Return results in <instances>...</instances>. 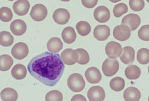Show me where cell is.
<instances>
[{"label": "cell", "instance_id": "24", "mask_svg": "<svg viewBox=\"0 0 149 101\" xmlns=\"http://www.w3.org/2000/svg\"><path fill=\"white\" fill-rule=\"evenodd\" d=\"M13 64V59L8 55L0 56V71H7L9 70Z\"/></svg>", "mask_w": 149, "mask_h": 101}, {"label": "cell", "instance_id": "20", "mask_svg": "<svg viewBox=\"0 0 149 101\" xmlns=\"http://www.w3.org/2000/svg\"><path fill=\"white\" fill-rule=\"evenodd\" d=\"M61 37L65 43L72 44L77 39V34L74 29L70 27L65 28L61 33Z\"/></svg>", "mask_w": 149, "mask_h": 101}, {"label": "cell", "instance_id": "7", "mask_svg": "<svg viewBox=\"0 0 149 101\" xmlns=\"http://www.w3.org/2000/svg\"><path fill=\"white\" fill-rule=\"evenodd\" d=\"M113 36L115 39L120 41L128 40L131 36V30L125 25H120L116 26L113 31Z\"/></svg>", "mask_w": 149, "mask_h": 101}, {"label": "cell", "instance_id": "17", "mask_svg": "<svg viewBox=\"0 0 149 101\" xmlns=\"http://www.w3.org/2000/svg\"><path fill=\"white\" fill-rule=\"evenodd\" d=\"M135 59V50L130 46H126L123 48V53L120 57L123 64L129 65L134 62Z\"/></svg>", "mask_w": 149, "mask_h": 101}, {"label": "cell", "instance_id": "38", "mask_svg": "<svg viewBox=\"0 0 149 101\" xmlns=\"http://www.w3.org/2000/svg\"><path fill=\"white\" fill-rule=\"evenodd\" d=\"M60 1H63V2H68V1H70V0H60Z\"/></svg>", "mask_w": 149, "mask_h": 101}, {"label": "cell", "instance_id": "39", "mask_svg": "<svg viewBox=\"0 0 149 101\" xmlns=\"http://www.w3.org/2000/svg\"><path fill=\"white\" fill-rule=\"evenodd\" d=\"M8 1H14V0H8Z\"/></svg>", "mask_w": 149, "mask_h": 101}, {"label": "cell", "instance_id": "6", "mask_svg": "<svg viewBox=\"0 0 149 101\" xmlns=\"http://www.w3.org/2000/svg\"><path fill=\"white\" fill-rule=\"evenodd\" d=\"M29 53V48L26 44L23 42L17 43L11 49V55L15 59L22 60L25 58Z\"/></svg>", "mask_w": 149, "mask_h": 101}, {"label": "cell", "instance_id": "30", "mask_svg": "<svg viewBox=\"0 0 149 101\" xmlns=\"http://www.w3.org/2000/svg\"><path fill=\"white\" fill-rule=\"evenodd\" d=\"M128 11V6L124 3H119L115 6L113 13L116 18H120L123 15L125 14Z\"/></svg>", "mask_w": 149, "mask_h": 101}, {"label": "cell", "instance_id": "16", "mask_svg": "<svg viewBox=\"0 0 149 101\" xmlns=\"http://www.w3.org/2000/svg\"><path fill=\"white\" fill-rule=\"evenodd\" d=\"M27 25L23 20L16 19L11 22L10 25V30L14 35L20 36L26 32Z\"/></svg>", "mask_w": 149, "mask_h": 101}, {"label": "cell", "instance_id": "10", "mask_svg": "<svg viewBox=\"0 0 149 101\" xmlns=\"http://www.w3.org/2000/svg\"><path fill=\"white\" fill-rule=\"evenodd\" d=\"M87 96L90 101H103L106 97V93L102 87L93 86L88 90Z\"/></svg>", "mask_w": 149, "mask_h": 101}, {"label": "cell", "instance_id": "33", "mask_svg": "<svg viewBox=\"0 0 149 101\" xmlns=\"http://www.w3.org/2000/svg\"><path fill=\"white\" fill-rule=\"evenodd\" d=\"M129 4L131 9L134 11H140L145 6L144 0H130Z\"/></svg>", "mask_w": 149, "mask_h": 101}, {"label": "cell", "instance_id": "22", "mask_svg": "<svg viewBox=\"0 0 149 101\" xmlns=\"http://www.w3.org/2000/svg\"><path fill=\"white\" fill-rule=\"evenodd\" d=\"M126 77L129 80L138 79L141 75V70L139 67L131 65L126 68L125 71Z\"/></svg>", "mask_w": 149, "mask_h": 101}, {"label": "cell", "instance_id": "29", "mask_svg": "<svg viewBox=\"0 0 149 101\" xmlns=\"http://www.w3.org/2000/svg\"><path fill=\"white\" fill-rule=\"evenodd\" d=\"M12 18H13V13L10 8L3 7L0 8V19L1 21L8 22Z\"/></svg>", "mask_w": 149, "mask_h": 101}, {"label": "cell", "instance_id": "21", "mask_svg": "<svg viewBox=\"0 0 149 101\" xmlns=\"http://www.w3.org/2000/svg\"><path fill=\"white\" fill-rule=\"evenodd\" d=\"M12 77L16 80H20L24 79L26 76L27 69L25 66L22 64H17L11 69Z\"/></svg>", "mask_w": 149, "mask_h": 101}, {"label": "cell", "instance_id": "36", "mask_svg": "<svg viewBox=\"0 0 149 101\" xmlns=\"http://www.w3.org/2000/svg\"><path fill=\"white\" fill-rule=\"evenodd\" d=\"M72 101H86V98L82 95H76L71 99Z\"/></svg>", "mask_w": 149, "mask_h": 101}, {"label": "cell", "instance_id": "11", "mask_svg": "<svg viewBox=\"0 0 149 101\" xmlns=\"http://www.w3.org/2000/svg\"><path fill=\"white\" fill-rule=\"evenodd\" d=\"M53 18L54 22L57 24L65 25L69 22L70 15L68 10L60 8L54 11Z\"/></svg>", "mask_w": 149, "mask_h": 101}, {"label": "cell", "instance_id": "25", "mask_svg": "<svg viewBox=\"0 0 149 101\" xmlns=\"http://www.w3.org/2000/svg\"><path fill=\"white\" fill-rule=\"evenodd\" d=\"M125 80L119 77H116L112 79L110 82V88L115 92H120L125 87Z\"/></svg>", "mask_w": 149, "mask_h": 101}, {"label": "cell", "instance_id": "4", "mask_svg": "<svg viewBox=\"0 0 149 101\" xmlns=\"http://www.w3.org/2000/svg\"><path fill=\"white\" fill-rule=\"evenodd\" d=\"M79 53L77 50L67 48L61 53V58L64 64L68 65H72L78 62L79 59Z\"/></svg>", "mask_w": 149, "mask_h": 101}, {"label": "cell", "instance_id": "14", "mask_svg": "<svg viewBox=\"0 0 149 101\" xmlns=\"http://www.w3.org/2000/svg\"><path fill=\"white\" fill-rule=\"evenodd\" d=\"M30 8V3L28 0H18L13 6V8L15 13L18 16L26 15Z\"/></svg>", "mask_w": 149, "mask_h": 101}, {"label": "cell", "instance_id": "31", "mask_svg": "<svg viewBox=\"0 0 149 101\" xmlns=\"http://www.w3.org/2000/svg\"><path fill=\"white\" fill-rule=\"evenodd\" d=\"M63 100V95L56 90H53L49 92L45 96L46 101H61Z\"/></svg>", "mask_w": 149, "mask_h": 101}, {"label": "cell", "instance_id": "19", "mask_svg": "<svg viewBox=\"0 0 149 101\" xmlns=\"http://www.w3.org/2000/svg\"><path fill=\"white\" fill-rule=\"evenodd\" d=\"M63 44L61 40L57 37H53L49 39L47 43V49L52 53H57L63 48Z\"/></svg>", "mask_w": 149, "mask_h": 101}, {"label": "cell", "instance_id": "37", "mask_svg": "<svg viewBox=\"0 0 149 101\" xmlns=\"http://www.w3.org/2000/svg\"><path fill=\"white\" fill-rule=\"evenodd\" d=\"M110 1H111V3H118L120 1H121V0H109Z\"/></svg>", "mask_w": 149, "mask_h": 101}, {"label": "cell", "instance_id": "35", "mask_svg": "<svg viewBox=\"0 0 149 101\" xmlns=\"http://www.w3.org/2000/svg\"><path fill=\"white\" fill-rule=\"evenodd\" d=\"M82 5L88 8L94 7L98 3V0H81Z\"/></svg>", "mask_w": 149, "mask_h": 101}, {"label": "cell", "instance_id": "3", "mask_svg": "<svg viewBox=\"0 0 149 101\" xmlns=\"http://www.w3.org/2000/svg\"><path fill=\"white\" fill-rule=\"evenodd\" d=\"M119 69V64L116 59H106L103 63L102 71L104 75L111 77L115 75Z\"/></svg>", "mask_w": 149, "mask_h": 101}, {"label": "cell", "instance_id": "8", "mask_svg": "<svg viewBox=\"0 0 149 101\" xmlns=\"http://www.w3.org/2000/svg\"><path fill=\"white\" fill-rule=\"evenodd\" d=\"M107 56L111 59H116L120 56L122 52L121 45L115 41L109 42L105 48Z\"/></svg>", "mask_w": 149, "mask_h": 101}, {"label": "cell", "instance_id": "26", "mask_svg": "<svg viewBox=\"0 0 149 101\" xmlns=\"http://www.w3.org/2000/svg\"><path fill=\"white\" fill-rule=\"evenodd\" d=\"M14 42L13 36L8 31H2L0 33V44L4 47H9Z\"/></svg>", "mask_w": 149, "mask_h": 101}, {"label": "cell", "instance_id": "18", "mask_svg": "<svg viewBox=\"0 0 149 101\" xmlns=\"http://www.w3.org/2000/svg\"><path fill=\"white\" fill-rule=\"evenodd\" d=\"M123 98L126 101H138L141 98V93L136 88L130 87L124 91Z\"/></svg>", "mask_w": 149, "mask_h": 101}, {"label": "cell", "instance_id": "28", "mask_svg": "<svg viewBox=\"0 0 149 101\" xmlns=\"http://www.w3.org/2000/svg\"><path fill=\"white\" fill-rule=\"evenodd\" d=\"M138 62L140 64L146 65L149 62V50L146 48L140 49L136 56Z\"/></svg>", "mask_w": 149, "mask_h": 101}, {"label": "cell", "instance_id": "9", "mask_svg": "<svg viewBox=\"0 0 149 101\" xmlns=\"http://www.w3.org/2000/svg\"><path fill=\"white\" fill-rule=\"evenodd\" d=\"M141 23L140 17L134 13H130L125 17H123L122 20V24L125 25L129 27L131 31H134L140 26Z\"/></svg>", "mask_w": 149, "mask_h": 101}, {"label": "cell", "instance_id": "5", "mask_svg": "<svg viewBox=\"0 0 149 101\" xmlns=\"http://www.w3.org/2000/svg\"><path fill=\"white\" fill-rule=\"evenodd\" d=\"M48 14L47 8L45 6L41 4H37L33 6L30 15L31 18L36 22L44 20Z\"/></svg>", "mask_w": 149, "mask_h": 101}, {"label": "cell", "instance_id": "1", "mask_svg": "<svg viewBox=\"0 0 149 101\" xmlns=\"http://www.w3.org/2000/svg\"><path fill=\"white\" fill-rule=\"evenodd\" d=\"M32 76L49 87L59 81L65 70V65L58 53L45 52L33 57L28 65Z\"/></svg>", "mask_w": 149, "mask_h": 101}, {"label": "cell", "instance_id": "2", "mask_svg": "<svg viewBox=\"0 0 149 101\" xmlns=\"http://www.w3.org/2000/svg\"><path fill=\"white\" fill-rule=\"evenodd\" d=\"M68 86L72 92H80L85 88V82L82 75L78 73H74L69 77Z\"/></svg>", "mask_w": 149, "mask_h": 101}, {"label": "cell", "instance_id": "32", "mask_svg": "<svg viewBox=\"0 0 149 101\" xmlns=\"http://www.w3.org/2000/svg\"><path fill=\"white\" fill-rule=\"evenodd\" d=\"M77 51L79 53V59L78 63L80 65H85L90 61V56L87 51L83 48H78Z\"/></svg>", "mask_w": 149, "mask_h": 101}, {"label": "cell", "instance_id": "12", "mask_svg": "<svg viewBox=\"0 0 149 101\" xmlns=\"http://www.w3.org/2000/svg\"><path fill=\"white\" fill-rule=\"evenodd\" d=\"M85 76L88 82L91 84L99 83L102 78L100 71L97 68L94 67H90L86 69L85 72Z\"/></svg>", "mask_w": 149, "mask_h": 101}, {"label": "cell", "instance_id": "15", "mask_svg": "<svg viewBox=\"0 0 149 101\" xmlns=\"http://www.w3.org/2000/svg\"><path fill=\"white\" fill-rule=\"evenodd\" d=\"M94 36L98 41L106 40L110 35V29L106 25H97L94 30Z\"/></svg>", "mask_w": 149, "mask_h": 101}, {"label": "cell", "instance_id": "27", "mask_svg": "<svg viewBox=\"0 0 149 101\" xmlns=\"http://www.w3.org/2000/svg\"><path fill=\"white\" fill-rule=\"evenodd\" d=\"M76 28L78 33L83 36L88 35L91 31L90 23L86 21L79 22L76 25Z\"/></svg>", "mask_w": 149, "mask_h": 101}, {"label": "cell", "instance_id": "34", "mask_svg": "<svg viewBox=\"0 0 149 101\" xmlns=\"http://www.w3.org/2000/svg\"><path fill=\"white\" fill-rule=\"evenodd\" d=\"M138 35L141 40L148 41L149 40V25L143 26L139 31Z\"/></svg>", "mask_w": 149, "mask_h": 101}, {"label": "cell", "instance_id": "23", "mask_svg": "<svg viewBox=\"0 0 149 101\" xmlns=\"http://www.w3.org/2000/svg\"><path fill=\"white\" fill-rule=\"evenodd\" d=\"M1 97L4 101H15L17 100L18 94L15 89L7 87L1 91Z\"/></svg>", "mask_w": 149, "mask_h": 101}, {"label": "cell", "instance_id": "13", "mask_svg": "<svg viewBox=\"0 0 149 101\" xmlns=\"http://www.w3.org/2000/svg\"><path fill=\"white\" fill-rule=\"evenodd\" d=\"M94 18L98 22L105 23L110 19V10L105 6H99L94 10Z\"/></svg>", "mask_w": 149, "mask_h": 101}]
</instances>
